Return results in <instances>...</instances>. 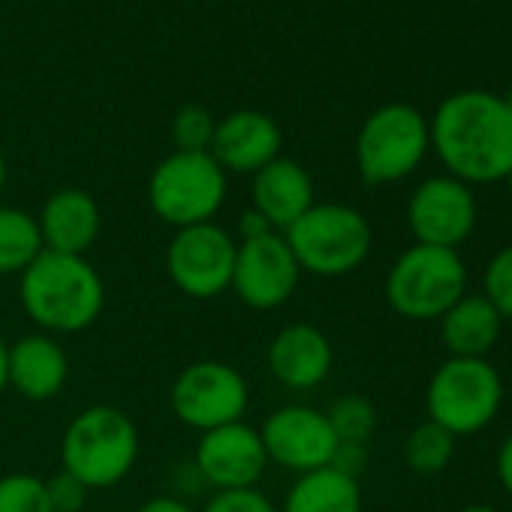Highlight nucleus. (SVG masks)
<instances>
[{"label": "nucleus", "mask_w": 512, "mask_h": 512, "mask_svg": "<svg viewBox=\"0 0 512 512\" xmlns=\"http://www.w3.org/2000/svg\"><path fill=\"white\" fill-rule=\"evenodd\" d=\"M139 428L115 404H91L70 419L61 437V470L88 491L121 485L139 461Z\"/></svg>", "instance_id": "7ed1b4c3"}, {"label": "nucleus", "mask_w": 512, "mask_h": 512, "mask_svg": "<svg viewBox=\"0 0 512 512\" xmlns=\"http://www.w3.org/2000/svg\"><path fill=\"white\" fill-rule=\"evenodd\" d=\"M482 296L503 320H512V244H503L482 272Z\"/></svg>", "instance_id": "bb28decb"}, {"label": "nucleus", "mask_w": 512, "mask_h": 512, "mask_svg": "<svg viewBox=\"0 0 512 512\" xmlns=\"http://www.w3.org/2000/svg\"><path fill=\"white\" fill-rule=\"evenodd\" d=\"M479 205L473 187L452 175H431L407 199V226L416 244L458 250L476 229Z\"/></svg>", "instance_id": "f8f14e48"}, {"label": "nucleus", "mask_w": 512, "mask_h": 512, "mask_svg": "<svg viewBox=\"0 0 512 512\" xmlns=\"http://www.w3.org/2000/svg\"><path fill=\"white\" fill-rule=\"evenodd\" d=\"M37 226H40L46 250L85 256L100 238L103 211H100V202L88 190L64 187V190H55L43 202L37 214Z\"/></svg>", "instance_id": "a211bd4d"}, {"label": "nucleus", "mask_w": 512, "mask_h": 512, "mask_svg": "<svg viewBox=\"0 0 512 512\" xmlns=\"http://www.w3.org/2000/svg\"><path fill=\"white\" fill-rule=\"evenodd\" d=\"M250 178V208L275 232H287L317 202L311 172L290 157L272 160Z\"/></svg>", "instance_id": "f3484780"}, {"label": "nucleus", "mask_w": 512, "mask_h": 512, "mask_svg": "<svg viewBox=\"0 0 512 512\" xmlns=\"http://www.w3.org/2000/svg\"><path fill=\"white\" fill-rule=\"evenodd\" d=\"M503 407V377L488 359H446L425 386V413L455 440L485 431Z\"/></svg>", "instance_id": "6e6552de"}, {"label": "nucleus", "mask_w": 512, "mask_h": 512, "mask_svg": "<svg viewBox=\"0 0 512 512\" xmlns=\"http://www.w3.org/2000/svg\"><path fill=\"white\" fill-rule=\"evenodd\" d=\"M431 151L446 175L476 184H497L512 169V112L503 97L470 88L449 94L428 121Z\"/></svg>", "instance_id": "f257e3e1"}, {"label": "nucleus", "mask_w": 512, "mask_h": 512, "mask_svg": "<svg viewBox=\"0 0 512 512\" xmlns=\"http://www.w3.org/2000/svg\"><path fill=\"white\" fill-rule=\"evenodd\" d=\"M356 169L368 187H386L410 178L431 151L428 118L410 103L374 109L356 136Z\"/></svg>", "instance_id": "423d86ee"}, {"label": "nucleus", "mask_w": 512, "mask_h": 512, "mask_svg": "<svg viewBox=\"0 0 512 512\" xmlns=\"http://www.w3.org/2000/svg\"><path fill=\"white\" fill-rule=\"evenodd\" d=\"M272 377L290 392H311L323 386L335 365L329 335L311 323H287L275 332L266 350Z\"/></svg>", "instance_id": "dca6fc26"}, {"label": "nucleus", "mask_w": 512, "mask_h": 512, "mask_svg": "<svg viewBox=\"0 0 512 512\" xmlns=\"http://www.w3.org/2000/svg\"><path fill=\"white\" fill-rule=\"evenodd\" d=\"M70 380V356L55 335L28 332L10 344V389L28 401H52Z\"/></svg>", "instance_id": "6ab92c4d"}, {"label": "nucleus", "mask_w": 512, "mask_h": 512, "mask_svg": "<svg viewBox=\"0 0 512 512\" xmlns=\"http://www.w3.org/2000/svg\"><path fill=\"white\" fill-rule=\"evenodd\" d=\"M383 293L398 317L431 323L467 293V266L458 250L410 244L389 266Z\"/></svg>", "instance_id": "39448f33"}, {"label": "nucleus", "mask_w": 512, "mask_h": 512, "mask_svg": "<svg viewBox=\"0 0 512 512\" xmlns=\"http://www.w3.org/2000/svg\"><path fill=\"white\" fill-rule=\"evenodd\" d=\"M437 323L452 359H488L503 332V317L482 293H464Z\"/></svg>", "instance_id": "aec40b11"}, {"label": "nucleus", "mask_w": 512, "mask_h": 512, "mask_svg": "<svg viewBox=\"0 0 512 512\" xmlns=\"http://www.w3.org/2000/svg\"><path fill=\"white\" fill-rule=\"evenodd\" d=\"M458 512H500V509H494L488 503H470V506H461Z\"/></svg>", "instance_id": "f704fd0d"}, {"label": "nucleus", "mask_w": 512, "mask_h": 512, "mask_svg": "<svg viewBox=\"0 0 512 512\" xmlns=\"http://www.w3.org/2000/svg\"><path fill=\"white\" fill-rule=\"evenodd\" d=\"M10 389V344L0 338V395Z\"/></svg>", "instance_id": "72a5a7b5"}, {"label": "nucleus", "mask_w": 512, "mask_h": 512, "mask_svg": "<svg viewBox=\"0 0 512 512\" xmlns=\"http://www.w3.org/2000/svg\"><path fill=\"white\" fill-rule=\"evenodd\" d=\"M199 512H281V509L260 488H238V491H214Z\"/></svg>", "instance_id": "cd10ccee"}, {"label": "nucleus", "mask_w": 512, "mask_h": 512, "mask_svg": "<svg viewBox=\"0 0 512 512\" xmlns=\"http://www.w3.org/2000/svg\"><path fill=\"white\" fill-rule=\"evenodd\" d=\"M266 232H275L260 214H256L253 208H247L241 217H238V238L235 241H250V238H260V235H266Z\"/></svg>", "instance_id": "473e14b6"}, {"label": "nucleus", "mask_w": 512, "mask_h": 512, "mask_svg": "<svg viewBox=\"0 0 512 512\" xmlns=\"http://www.w3.org/2000/svg\"><path fill=\"white\" fill-rule=\"evenodd\" d=\"M136 512H196V509L175 494H157V497H148L145 503H139Z\"/></svg>", "instance_id": "7c9ffc66"}, {"label": "nucleus", "mask_w": 512, "mask_h": 512, "mask_svg": "<svg viewBox=\"0 0 512 512\" xmlns=\"http://www.w3.org/2000/svg\"><path fill=\"white\" fill-rule=\"evenodd\" d=\"M19 299L40 332L79 335L103 317L106 284L88 256L43 250L19 275Z\"/></svg>", "instance_id": "f03ea898"}, {"label": "nucleus", "mask_w": 512, "mask_h": 512, "mask_svg": "<svg viewBox=\"0 0 512 512\" xmlns=\"http://www.w3.org/2000/svg\"><path fill=\"white\" fill-rule=\"evenodd\" d=\"M503 100H506V106H509V112H512V88H509V94H506Z\"/></svg>", "instance_id": "4c0bfd02"}, {"label": "nucleus", "mask_w": 512, "mask_h": 512, "mask_svg": "<svg viewBox=\"0 0 512 512\" xmlns=\"http://www.w3.org/2000/svg\"><path fill=\"white\" fill-rule=\"evenodd\" d=\"M278 509L281 512H362V485L359 479L335 467H320L296 476Z\"/></svg>", "instance_id": "412c9836"}, {"label": "nucleus", "mask_w": 512, "mask_h": 512, "mask_svg": "<svg viewBox=\"0 0 512 512\" xmlns=\"http://www.w3.org/2000/svg\"><path fill=\"white\" fill-rule=\"evenodd\" d=\"M0 512H52L46 479L37 473L0 476Z\"/></svg>", "instance_id": "393cba45"}, {"label": "nucleus", "mask_w": 512, "mask_h": 512, "mask_svg": "<svg viewBox=\"0 0 512 512\" xmlns=\"http://www.w3.org/2000/svg\"><path fill=\"white\" fill-rule=\"evenodd\" d=\"M46 491H49V503H52V512H85L88 506V488L70 476L67 470H58L55 476L46 479Z\"/></svg>", "instance_id": "c85d7f7f"}, {"label": "nucleus", "mask_w": 512, "mask_h": 512, "mask_svg": "<svg viewBox=\"0 0 512 512\" xmlns=\"http://www.w3.org/2000/svg\"><path fill=\"white\" fill-rule=\"evenodd\" d=\"M238 241L217 220L175 229L166 247V275L178 293L196 302L229 293Z\"/></svg>", "instance_id": "9d476101"}, {"label": "nucleus", "mask_w": 512, "mask_h": 512, "mask_svg": "<svg viewBox=\"0 0 512 512\" xmlns=\"http://www.w3.org/2000/svg\"><path fill=\"white\" fill-rule=\"evenodd\" d=\"M4 187H7V157L0 151V193H4Z\"/></svg>", "instance_id": "c9c22d12"}, {"label": "nucleus", "mask_w": 512, "mask_h": 512, "mask_svg": "<svg viewBox=\"0 0 512 512\" xmlns=\"http://www.w3.org/2000/svg\"><path fill=\"white\" fill-rule=\"evenodd\" d=\"M494 470H497V482H500L503 491L512 497V431L503 437V443H500V449H497V464H494Z\"/></svg>", "instance_id": "2f4dec72"}, {"label": "nucleus", "mask_w": 512, "mask_h": 512, "mask_svg": "<svg viewBox=\"0 0 512 512\" xmlns=\"http://www.w3.org/2000/svg\"><path fill=\"white\" fill-rule=\"evenodd\" d=\"M455 455V437L437 422H419L404 440V461L419 476H437L449 467Z\"/></svg>", "instance_id": "5701e85b"}, {"label": "nucleus", "mask_w": 512, "mask_h": 512, "mask_svg": "<svg viewBox=\"0 0 512 512\" xmlns=\"http://www.w3.org/2000/svg\"><path fill=\"white\" fill-rule=\"evenodd\" d=\"M503 181H506V187H509V196H512V169L506 172V178H503Z\"/></svg>", "instance_id": "e433bc0d"}, {"label": "nucleus", "mask_w": 512, "mask_h": 512, "mask_svg": "<svg viewBox=\"0 0 512 512\" xmlns=\"http://www.w3.org/2000/svg\"><path fill=\"white\" fill-rule=\"evenodd\" d=\"M302 275L347 278L365 266L374 247L368 217L344 202H314L287 232H281Z\"/></svg>", "instance_id": "20e7f679"}, {"label": "nucleus", "mask_w": 512, "mask_h": 512, "mask_svg": "<svg viewBox=\"0 0 512 512\" xmlns=\"http://www.w3.org/2000/svg\"><path fill=\"white\" fill-rule=\"evenodd\" d=\"M260 437L269 464L290 470L296 476L329 467L338 449V437L329 425L326 410L311 404H284L266 416Z\"/></svg>", "instance_id": "ddd939ff"}, {"label": "nucleus", "mask_w": 512, "mask_h": 512, "mask_svg": "<svg viewBox=\"0 0 512 512\" xmlns=\"http://www.w3.org/2000/svg\"><path fill=\"white\" fill-rule=\"evenodd\" d=\"M281 127L256 109H238L217 121L208 154L226 175H256L281 157Z\"/></svg>", "instance_id": "2eb2a0df"}, {"label": "nucleus", "mask_w": 512, "mask_h": 512, "mask_svg": "<svg viewBox=\"0 0 512 512\" xmlns=\"http://www.w3.org/2000/svg\"><path fill=\"white\" fill-rule=\"evenodd\" d=\"M329 425L338 437V443H362L368 446V440L377 431V407L362 398V395H341L332 401V407L326 410Z\"/></svg>", "instance_id": "b1692460"}, {"label": "nucleus", "mask_w": 512, "mask_h": 512, "mask_svg": "<svg viewBox=\"0 0 512 512\" xmlns=\"http://www.w3.org/2000/svg\"><path fill=\"white\" fill-rule=\"evenodd\" d=\"M193 467L199 479L214 491L256 488V482L269 470V455L260 428L241 419L199 434L193 449Z\"/></svg>", "instance_id": "4468645a"}, {"label": "nucleus", "mask_w": 512, "mask_h": 512, "mask_svg": "<svg viewBox=\"0 0 512 512\" xmlns=\"http://www.w3.org/2000/svg\"><path fill=\"white\" fill-rule=\"evenodd\" d=\"M169 407L181 425L205 434L211 428L244 419L250 407V383L235 365L202 359L187 365L172 380Z\"/></svg>", "instance_id": "1a4fd4ad"}, {"label": "nucleus", "mask_w": 512, "mask_h": 512, "mask_svg": "<svg viewBox=\"0 0 512 512\" xmlns=\"http://www.w3.org/2000/svg\"><path fill=\"white\" fill-rule=\"evenodd\" d=\"M329 467H335V470H341V473L359 479L362 470L368 467V446H362V443H338L335 458H332Z\"/></svg>", "instance_id": "c756f323"}, {"label": "nucleus", "mask_w": 512, "mask_h": 512, "mask_svg": "<svg viewBox=\"0 0 512 512\" xmlns=\"http://www.w3.org/2000/svg\"><path fill=\"white\" fill-rule=\"evenodd\" d=\"M299 281L302 269L281 232L238 241L229 293H235V299L250 311L284 308L296 296Z\"/></svg>", "instance_id": "9b49d317"}, {"label": "nucleus", "mask_w": 512, "mask_h": 512, "mask_svg": "<svg viewBox=\"0 0 512 512\" xmlns=\"http://www.w3.org/2000/svg\"><path fill=\"white\" fill-rule=\"evenodd\" d=\"M214 115L205 106L187 103L172 118V142L175 151H208L214 139Z\"/></svg>", "instance_id": "a878e982"}, {"label": "nucleus", "mask_w": 512, "mask_h": 512, "mask_svg": "<svg viewBox=\"0 0 512 512\" xmlns=\"http://www.w3.org/2000/svg\"><path fill=\"white\" fill-rule=\"evenodd\" d=\"M43 250L37 214L16 205H0V275H22Z\"/></svg>", "instance_id": "4be33fe9"}, {"label": "nucleus", "mask_w": 512, "mask_h": 512, "mask_svg": "<svg viewBox=\"0 0 512 512\" xmlns=\"http://www.w3.org/2000/svg\"><path fill=\"white\" fill-rule=\"evenodd\" d=\"M226 172L208 151H172L148 178V205L172 229L211 223L226 202Z\"/></svg>", "instance_id": "0eeeda50"}]
</instances>
